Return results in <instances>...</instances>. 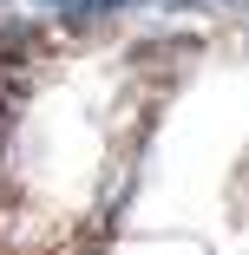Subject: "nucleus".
I'll list each match as a JSON object with an SVG mask.
<instances>
[{"label":"nucleus","mask_w":249,"mask_h":255,"mask_svg":"<svg viewBox=\"0 0 249 255\" xmlns=\"http://www.w3.org/2000/svg\"><path fill=\"white\" fill-rule=\"evenodd\" d=\"M39 7H53V13H66V20H98V13L131 7V0H39Z\"/></svg>","instance_id":"f257e3e1"},{"label":"nucleus","mask_w":249,"mask_h":255,"mask_svg":"<svg viewBox=\"0 0 249 255\" xmlns=\"http://www.w3.org/2000/svg\"><path fill=\"white\" fill-rule=\"evenodd\" d=\"M223 7H243V0H223Z\"/></svg>","instance_id":"f03ea898"}]
</instances>
